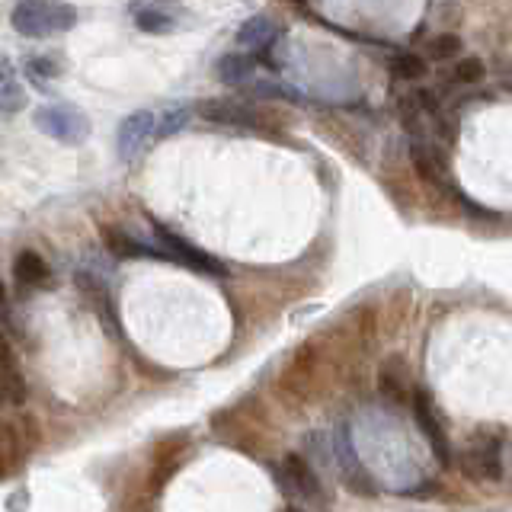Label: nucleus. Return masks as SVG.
Here are the masks:
<instances>
[{
	"label": "nucleus",
	"instance_id": "f257e3e1",
	"mask_svg": "<svg viewBox=\"0 0 512 512\" xmlns=\"http://www.w3.org/2000/svg\"><path fill=\"white\" fill-rule=\"evenodd\" d=\"M10 26L26 39H52L77 26V7L68 0H16Z\"/></svg>",
	"mask_w": 512,
	"mask_h": 512
},
{
	"label": "nucleus",
	"instance_id": "f03ea898",
	"mask_svg": "<svg viewBox=\"0 0 512 512\" xmlns=\"http://www.w3.org/2000/svg\"><path fill=\"white\" fill-rule=\"evenodd\" d=\"M42 442L39 423L29 413H10L0 416V480H7L13 471H20L23 464L36 455Z\"/></svg>",
	"mask_w": 512,
	"mask_h": 512
},
{
	"label": "nucleus",
	"instance_id": "7ed1b4c3",
	"mask_svg": "<svg viewBox=\"0 0 512 512\" xmlns=\"http://www.w3.org/2000/svg\"><path fill=\"white\" fill-rule=\"evenodd\" d=\"M151 228H154V244H157L160 253L167 256V263H180V266H186L192 272H202V276H212V279H224V276H228V266H224L218 256L205 253L196 244H189L183 234L170 231L167 224L151 221Z\"/></svg>",
	"mask_w": 512,
	"mask_h": 512
},
{
	"label": "nucleus",
	"instance_id": "20e7f679",
	"mask_svg": "<svg viewBox=\"0 0 512 512\" xmlns=\"http://www.w3.org/2000/svg\"><path fill=\"white\" fill-rule=\"evenodd\" d=\"M36 128L42 135L55 138L61 144H84L90 138V119L84 109H77L74 103H48V106H39L36 116H32Z\"/></svg>",
	"mask_w": 512,
	"mask_h": 512
},
{
	"label": "nucleus",
	"instance_id": "39448f33",
	"mask_svg": "<svg viewBox=\"0 0 512 512\" xmlns=\"http://www.w3.org/2000/svg\"><path fill=\"white\" fill-rule=\"evenodd\" d=\"M461 471L471 480H500L503 474V436L496 429H477L461 452Z\"/></svg>",
	"mask_w": 512,
	"mask_h": 512
},
{
	"label": "nucleus",
	"instance_id": "423d86ee",
	"mask_svg": "<svg viewBox=\"0 0 512 512\" xmlns=\"http://www.w3.org/2000/svg\"><path fill=\"white\" fill-rule=\"evenodd\" d=\"M23 400H26V378L7 333V298H4V285H0V404L20 407Z\"/></svg>",
	"mask_w": 512,
	"mask_h": 512
},
{
	"label": "nucleus",
	"instance_id": "0eeeda50",
	"mask_svg": "<svg viewBox=\"0 0 512 512\" xmlns=\"http://www.w3.org/2000/svg\"><path fill=\"white\" fill-rule=\"evenodd\" d=\"M199 119L215 122V125H231V128H269V119L263 116L253 103H240V100H224V96H212V100L196 103Z\"/></svg>",
	"mask_w": 512,
	"mask_h": 512
},
{
	"label": "nucleus",
	"instance_id": "6e6552de",
	"mask_svg": "<svg viewBox=\"0 0 512 512\" xmlns=\"http://www.w3.org/2000/svg\"><path fill=\"white\" fill-rule=\"evenodd\" d=\"M410 407H413V420H416V426H420V429H423V436L429 439L432 455L439 458V464H448V461H452V448H448V436H445V426H442V413L436 410V404H432L429 391L413 388Z\"/></svg>",
	"mask_w": 512,
	"mask_h": 512
},
{
	"label": "nucleus",
	"instance_id": "1a4fd4ad",
	"mask_svg": "<svg viewBox=\"0 0 512 512\" xmlns=\"http://www.w3.org/2000/svg\"><path fill=\"white\" fill-rule=\"evenodd\" d=\"M276 477L285 493L301 496V500H320V496H324V487H320V477L311 468V461L295 452L282 458V464L276 468Z\"/></svg>",
	"mask_w": 512,
	"mask_h": 512
},
{
	"label": "nucleus",
	"instance_id": "9d476101",
	"mask_svg": "<svg viewBox=\"0 0 512 512\" xmlns=\"http://www.w3.org/2000/svg\"><path fill=\"white\" fill-rule=\"evenodd\" d=\"M154 128H157V116L151 109H138V112H132V116H125L119 122V132H116L119 157L135 160L144 148H148V141L154 138Z\"/></svg>",
	"mask_w": 512,
	"mask_h": 512
},
{
	"label": "nucleus",
	"instance_id": "9b49d317",
	"mask_svg": "<svg viewBox=\"0 0 512 512\" xmlns=\"http://www.w3.org/2000/svg\"><path fill=\"white\" fill-rule=\"evenodd\" d=\"M333 455H336V464H340V474L346 484L362 493V496H375V484H372V477L365 474V468L359 464L356 458V448H352L349 436H346V429L336 432V439H333Z\"/></svg>",
	"mask_w": 512,
	"mask_h": 512
},
{
	"label": "nucleus",
	"instance_id": "f8f14e48",
	"mask_svg": "<svg viewBox=\"0 0 512 512\" xmlns=\"http://www.w3.org/2000/svg\"><path fill=\"white\" fill-rule=\"evenodd\" d=\"M52 279V269H48L45 256H39L36 250H20L13 260V282H16V292H39V288Z\"/></svg>",
	"mask_w": 512,
	"mask_h": 512
},
{
	"label": "nucleus",
	"instance_id": "ddd939ff",
	"mask_svg": "<svg viewBox=\"0 0 512 512\" xmlns=\"http://www.w3.org/2000/svg\"><path fill=\"white\" fill-rule=\"evenodd\" d=\"M234 39L240 48H247V52H263V48H269L279 39V26H276V20H269V16L256 13V16H250V20L240 23Z\"/></svg>",
	"mask_w": 512,
	"mask_h": 512
},
{
	"label": "nucleus",
	"instance_id": "4468645a",
	"mask_svg": "<svg viewBox=\"0 0 512 512\" xmlns=\"http://www.w3.org/2000/svg\"><path fill=\"white\" fill-rule=\"evenodd\" d=\"M103 240H106V247L122 256V260H167L164 253L157 250V244H144V240L132 237V234H125L119 228H103Z\"/></svg>",
	"mask_w": 512,
	"mask_h": 512
},
{
	"label": "nucleus",
	"instance_id": "2eb2a0df",
	"mask_svg": "<svg viewBox=\"0 0 512 512\" xmlns=\"http://www.w3.org/2000/svg\"><path fill=\"white\" fill-rule=\"evenodd\" d=\"M378 388L384 397H391L397 400V404H410V397H413V381H410V372H407V365L404 359H388L381 365V372H378Z\"/></svg>",
	"mask_w": 512,
	"mask_h": 512
},
{
	"label": "nucleus",
	"instance_id": "dca6fc26",
	"mask_svg": "<svg viewBox=\"0 0 512 512\" xmlns=\"http://www.w3.org/2000/svg\"><path fill=\"white\" fill-rule=\"evenodd\" d=\"M26 106V90L20 87V74L0 55V116H16Z\"/></svg>",
	"mask_w": 512,
	"mask_h": 512
},
{
	"label": "nucleus",
	"instance_id": "f3484780",
	"mask_svg": "<svg viewBox=\"0 0 512 512\" xmlns=\"http://www.w3.org/2000/svg\"><path fill=\"white\" fill-rule=\"evenodd\" d=\"M215 74L221 84H250L253 80V61L247 55H240V52H231V55H221L218 64H215Z\"/></svg>",
	"mask_w": 512,
	"mask_h": 512
},
{
	"label": "nucleus",
	"instance_id": "a211bd4d",
	"mask_svg": "<svg viewBox=\"0 0 512 512\" xmlns=\"http://www.w3.org/2000/svg\"><path fill=\"white\" fill-rule=\"evenodd\" d=\"M250 96H256V100H272V103H301V93L276 77L250 80Z\"/></svg>",
	"mask_w": 512,
	"mask_h": 512
},
{
	"label": "nucleus",
	"instance_id": "6ab92c4d",
	"mask_svg": "<svg viewBox=\"0 0 512 512\" xmlns=\"http://www.w3.org/2000/svg\"><path fill=\"white\" fill-rule=\"evenodd\" d=\"M135 26L141 32H148V36H170V32L176 29V20L170 13L157 10V7H144L135 13Z\"/></svg>",
	"mask_w": 512,
	"mask_h": 512
},
{
	"label": "nucleus",
	"instance_id": "aec40b11",
	"mask_svg": "<svg viewBox=\"0 0 512 512\" xmlns=\"http://www.w3.org/2000/svg\"><path fill=\"white\" fill-rule=\"evenodd\" d=\"M61 74V68H58V61H52V58H29L26 64H23V77H29V84L32 87H42L45 90V84H52V80Z\"/></svg>",
	"mask_w": 512,
	"mask_h": 512
},
{
	"label": "nucleus",
	"instance_id": "412c9836",
	"mask_svg": "<svg viewBox=\"0 0 512 512\" xmlns=\"http://www.w3.org/2000/svg\"><path fill=\"white\" fill-rule=\"evenodd\" d=\"M391 74L397 80H420V77H426V61L416 52H397L391 58Z\"/></svg>",
	"mask_w": 512,
	"mask_h": 512
},
{
	"label": "nucleus",
	"instance_id": "4be33fe9",
	"mask_svg": "<svg viewBox=\"0 0 512 512\" xmlns=\"http://www.w3.org/2000/svg\"><path fill=\"white\" fill-rule=\"evenodd\" d=\"M189 119H192V106H183L180 103V106L167 109L164 119H160L157 128H154V138H173V135H180Z\"/></svg>",
	"mask_w": 512,
	"mask_h": 512
},
{
	"label": "nucleus",
	"instance_id": "5701e85b",
	"mask_svg": "<svg viewBox=\"0 0 512 512\" xmlns=\"http://www.w3.org/2000/svg\"><path fill=\"white\" fill-rule=\"evenodd\" d=\"M426 52H429V58H439V61L455 58V55L461 52V39H458V36H452V32H439L436 39H429Z\"/></svg>",
	"mask_w": 512,
	"mask_h": 512
},
{
	"label": "nucleus",
	"instance_id": "b1692460",
	"mask_svg": "<svg viewBox=\"0 0 512 512\" xmlns=\"http://www.w3.org/2000/svg\"><path fill=\"white\" fill-rule=\"evenodd\" d=\"M487 77V68L480 58H464L455 64V80H461V84H477V80Z\"/></svg>",
	"mask_w": 512,
	"mask_h": 512
},
{
	"label": "nucleus",
	"instance_id": "393cba45",
	"mask_svg": "<svg viewBox=\"0 0 512 512\" xmlns=\"http://www.w3.org/2000/svg\"><path fill=\"white\" fill-rule=\"evenodd\" d=\"M282 512H301V509H282Z\"/></svg>",
	"mask_w": 512,
	"mask_h": 512
},
{
	"label": "nucleus",
	"instance_id": "a878e982",
	"mask_svg": "<svg viewBox=\"0 0 512 512\" xmlns=\"http://www.w3.org/2000/svg\"><path fill=\"white\" fill-rule=\"evenodd\" d=\"M288 4H301V0H288Z\"/></svg>",
	"mask_w": 512,
	"mask_h": 512
}]
</instances>
